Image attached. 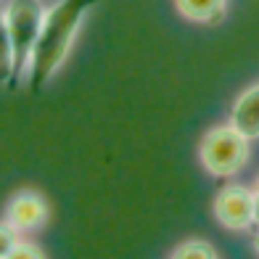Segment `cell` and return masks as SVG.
Returning <instances> with one entry per match:
<instances>
[{
    "mask_svg": "<svg viewBox=\"0 0 259 259\" xmlns=\"http://www.w3.org/2000/svg\"><path fill=\"white\" fill-rule=\"evenodd\" d=\"M96 3L98 0H58L51 8H45L40 37L34 42L32 61L27 69V79L34 93L42 90L66 64L72 45L82 29V21Z\"/></svg>",
    "mask_w": 259,
    "mask_h": 259,
    "instance_id": "obj_1",
    "label": "cell"
},
{
    "mask_svg": "<svg viewBox=\"0 0 259 259\" xmlns=\"http://www.w3.org/2000/svg\"><path fill=\"white\" fill-rule=\"evenodd\" d=\"M251 156V140L241 135L233 124H220L211 127L201 138L198 146V159L204 169L214 178H233L238 175Z\"/></svg>",
    "mask_w": 259,
    "mask_h": 259,
    "instance_id": "obj_2",
    "label": "cell"
},
{
    "mask_svg": "<svg viewBox=\"0 0 259 259\" xmlns=\"http://www.w3.org/2000/svg\"><path fill=\"white\" fill-rule=\"evenodd\" d=\"M6 27L14 45V61H16V79L27 77V69L32 61L34 42L40 37V27L45 19L42 0H8L3 8Z\"/></svg>",
    "mask_w": 259,
    "mask_h": 259,
    "instance_id": "obj_3",
    "label": "cell"
},
{
    "mask_svg": "<svg viewBox=\"0 0 259 259\" xmlns=\"http://www.w3.org/2000/svg\"><path fill=\"white\" fill-rule=\"evenodd\" d=\"M254 191L246 185H225L220 188L214 201H211V211L214 220L225 230H246L254 225Z\"/></svg>",
    "mask_w": 259,
    "mask_h": 259,
    "instance_id": "obj_4",
    "label": "cell"
},
{
    "mask_svg": "<svg viewBox=\"0 0 259 259\" xmlns=\"http://www.w3.org/2000/svg\"><path fill=\"white\" fill-rule=\"evenodd\" d=\"M51 217V206L45 196L37 191H19L6 206V220L14 225L19 233L27 230H40Z\"/></svg>",
    "mask_w": 259,
    "mask_h": 259,
    "instance_id": "obj_5",
    "label": "cell"
},
{
    "mask_svg": "<svg viewBox=\"0 0 259 259\" xmlns=\"http://www.w3.org/2000/svg\"><path fill=\"white\" fill-rule=\"evenodd\" d=\"M230 124L249 140L259 138V82L251 88H246L235 98L233 111H230Z\"/></svg>",
    "mask_w": 259,
    "mask_h": 259,
    "instance_id": "obj_6",
    "label": "cell"
},
{
    "mask_svg": "<svg viewBox=\"0 0 259 259\" xmlns=\"http://www.w3.org/2000/svg\"><path fill=\"white\" fill-rule=\"evenodd\" d=\"M175 6L185 19L198 21V24H211L225 16L228 0H175Z\"/></svg>",
    "mask_w": 259,
    "mask_h": 259,
    "instance_id": "obj_7",
    "label": "cell"
},
{
    "mask_svg": "<svg viewBox=\"0 0 259 259\" xmlns=\"http://www.w3.org/2000/svg\"><path fill=\"white\" fill-rule=\"evenodd\" d=\"M16 82V61H14V45L6 27V16L0 11V85Z\"/></svg>",
    "mask_w": 259,
    "mask_h": 259,
    "instance_id": "obj_8",
    "label": "cell"
},
{
    "mask_svg": "<svg viewBox=\"0 0 259 259\" xmlns=\"http://www.w3.org/2000/svg\"><path fill=\"white\" fill-rule=\"evenodd\" d=\"M169 259H217V251L211 243H206L201 238H191V241H183L172 251Z\"/></svg>",
    "mask_w": 259,
    "mask_h": 259,
    "instance_id": "obj_9",
    "label": "cell"
},
{
    "mask_svg": "<svg viewBox=\"0 0 259 259\" xmlns=\"http://www.w3.org/2000/svg\"><path fill=\"white\" fill-rule=\"evenodd\" d=\"M19 241H21V238H19V230L11 225L8 220L0 222V259H6L11 251H14Z\"/></svg>",
    "mask_w": 259,
    "mask_h": 259,
    "instance_id": "obj_10",
    "label": "cell"
},
{
    "mask_svg": "<svg viewBox=\"0 0 259 259\" xmlns=\"http://www.w3.org/2000/svg\"><path fill=\"white\" fill-rule=\"evenodd\" d=\"M6 259H45L42 249L37 243H29V241H19L16 243V249L11 251Z\"/></svg>",
    "mask_w": 259,
    "mask_h": 259,
    "instance_id": "obj_11",
    "label": "cell"
},
{
    "mask_svg": "<svg viewBox=\"0 0 259 259\" xmlns=\"http://www.w3.org/2000/svg\"><path fill=\"white\" fill-rule=\"evenodd\" d=\"M254 222L259 225V193L254 196Z\"/></svg>",
    "mask_w": 259,
    "mask_h": 259,
    "instance_id": "obj_12",
    "label": "cell"
},
{
    "mask_svg": "<svg viewBox=\"0 0 259 259\" xmlns=\"http://www.w3.org/2000/svg\"><path fill=\"white\" fill-rule=\"evenodd\" d=\"M254 251H256V256H259V230L254 233Z\"/></svg>",
    "mask_w": 259,
    "mask_h": 259,
    "instance_id": "obj_13",
    "label": "cell"
},
{
    "mask_svg": "<svg viewBox=\"0 0 259 259\" xmlns=\"http://www.w3.org/2000/svg\"><path fill=\"white\" fill-rule=\"evenodd\" d=\"M254 193H259V175H256V180H254Z\"/></svg>",
    "mask_w": 259,
    "mask_h": 259,
    "instance_id": "obj_14",
    "label": "cell"
}]
</instances>
